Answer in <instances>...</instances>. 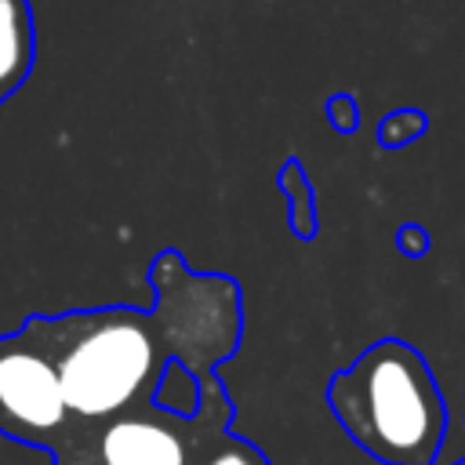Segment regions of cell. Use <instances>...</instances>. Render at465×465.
Wrapping results in <instances>:
<instances>
[{"instance_id": "7", "label": "cell", "mask_w": 465, "mask_h": 465, "mask_svg": "<svg viewBox=\"0 0 465 465\" xmlns=\"http://www.w3.org/2000/svg\"><path fill=\"white\" fill-rule=\"evenodd\" d=\"M153 403L160 411H171L178 418H193L200 411V378L182 363V360H171L163 367V378L156 381V392H153Z\"/></svg>"}, {"instance_id": "10", "label": "cell", "mask_w": 465, "mask_h": 465, "mask_svg": "<svg viewBox=\"0 0 465 465\" xmlns=\"http://www.w3.org/2000/svg\"><path fill=\"white\" fill-rule=\"evenodd\" d=\"M327 116H331V124H334V131H341V134H349V131H356V124H360V113H356V102H352L349 94H334V98L327 102Z\"/></svg>"}, {"instance_id": "12", "label": "cell", "mask_w": 465, "mask_h": 465, "mask_svg": "<svg viewBox=\"0 0 465 465\" xmlns=\"http://www.w3.org/2000/svg\"><path fill=\"white\" fill-rule=\"evenodd\" d=\"M458 465H465V458H461V461H458Z\"/></svg>"}, {"instance_id": "4", "label": "cell", "mask_w": 465, "mask_h": 465, "mask_svg": "<svg viewBox=\"0 0 465 465\" xmlns=\"http://www.w3.org/2000/svg\"><path fill=\"white\" fill-rule=\"evenodd\" d=\"M73 429L62 381L47 352L22 331L0 334V432L54 450Z\"/></svg>"}, {"instance_id": "2", "label": "cell", "mask_w": 465, "mask_h": 465, "mask_svg": "<svg viewBox=\"0 0 465 465\" xmlns=\"http://www.w3.org/2000/svg\"><path fill=\"white\" fill-rule=\"evenodd\" d=\"M327 407L378 465H436L443 450L447 400L429 360L403 338H381L334 371Z\"/></svg>"}, {"instance_id": "1", "label": "cell", "mask_w": 465, "mask_h": 465, "mask_svg": "<svg viewBox=\"0 0 465 465\" xmlns=\"http://www.w3.org/2000/svg\"><path fill=\"white\" fill-rule=\"evenodd\" d=\"M149 283L156 287L153 312L105 305L29 316L18 327L54 363L73 421L102 425L149 407L171 360L207 378L222 360L236 356L243 309L232 276L189 272L182 251L167 247L153 258Z\"/></svg>"}, {"instance_id": "11", "label": "cell", "mask_w": 465, "mask_h": 465, "mask_svg": "<svg viewBox=\"0 0 465 465\" xmlns=\"http://www.w3.org/2000/svg\"><path fill=\"white\" fill-rule=\"evenodd\" d=\"M396 247H400V254H407V258H421V254L429 251V232H425L418 222H403V225L396 229Z\"/></svg>"}, {"instance_id": "8", "label": "cell", "mask_w": 465, "mask_h": 465, "mask_svg": "<svg viewBox=\"0 0 465 465\" xmlns=\"http://www.w3.org/2000/svg\"><path fill=\"white\" fill-rule=\"evenodd\" d=\"M196 465H272L251 440H243V436H236V432H222L207 450H203V458L196 461Z\"/></svg>"}, {"instance_id": "9", "label": "cell", "mask_w": 465, "mask_h": 465, "mask_svg": "<svg viewBox=\"0 0 465 465\" xmlns=\"http://www.w3.org/2000/svg\"><path fill=\"white\" fill-rule=\"evenodd\" d=\"M421 131H425V116H421L418 109H396V113H389V116L381 120L378 142H381L385 149H400V145L414 142Z\"/></svg>"}, {"instance_id": "6", "label": "cell", "mask_w": 465, "mask_h": 465, "mask_svg": "<svg viewBox=\"0 0 465 465\" xmlns=\"http://www.w3.org/2000/svg\"><path fill=\"white\" fill-rule=\"evenodd\" d=\"M280 189L287 196V225L298 240L316 236V207H312V185L298 160H287L280 167Z\"/></svg>"}, {"instance_id": "3", "label": "cell", "mask_w": 465, "mask_h": 465, "mask_svg": "<svg viewBox=\"0 0 465 465\" xmlns=\"http://www.w3.org/2000/svg\"><path fill=\"white\" fill-rule=\"evenodd\" d=\"M232 414L236 407L214 371L200 378V411L193 418H178L149 403L102 425L73 421L69 436L51 454L54 465H196L229 429Z\"/></svg>"}, {"instance_id": "5", "label": "cell", "mask_w": 465, "mask_h": 465, "mask_svg": "<svg viewBox=\"0 0 465 465\" xmlns=\"http://www.w3.org/2000/svg\"><path fill=\"white\" fill-rule=\"evenodd\" d=\"M36 58L29 0H0V105L25 84Z\"/></svg>"}]
</instances>
